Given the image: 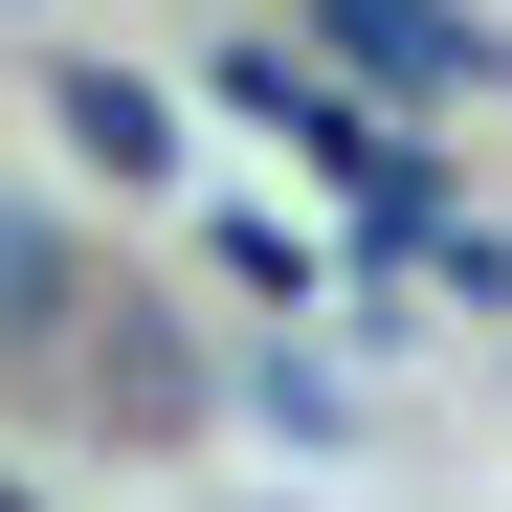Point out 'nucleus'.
I'll use <instances>...</instances> for the list:
<instances>
[{
    "label": "nucleus",
    "mask_w": 512,
    "mask_h": 512,
    "mask_svg": "<svg viewBox=\"0 0 512 512\" xmlns=\"http://www.w3.org/2000/svg\"><path fill=\"white\" fill-rule=\"evenodd\" d=\"M67 401H90L112 446H179V423L223 401V357H201V334L156 312V290H90V334H67Z\"/></svg>",
    "instance_id": "nucleus-1"
},
{
    "label": "nucleus",
    "mask_w": 512,
    "mask_h": 512,
    "mask_svg": "<svg viewBox=\"0 0 512 512\" xmlns=\"http://www.w3.org/2000/svg\"><path fill=\"white\" fill-rule=\"evenodd\" d=\"M312 23L357 45V67H379L401 112H468V90H512V45L468 23V0H312Z\"/></svg>",
    "instance_id": "nucleus-2"
},
{
    "label": "nucleus",
    "mask_w": 512,
    "mask_h": 512,
    "mask_svg": "<svg viewBox=\"0 0 512 512\" xmlns=\"http://www.w3.org/2000/svg\"><path fill=\"white\" fill-rule=\"evenodd\" d=\"M45 134L90 156V179H134V201L179 179V90H156V67H112V45H67V67H45Z\"/></svg>",
    "instance_id": "nucleus-3"
},
{
    "label": "nucleus",
    "mask_w": 512,
    "mask_h": 512,
    "mask_svg": "<svg viewBox=\"0 0 512 512\" xmlns=\"http://www.w3.org/2000/svg\"><path fill=\"white\" fill-rule=\"evenodd\" d=\"M67 334H90V245H67L45 201H0V357L67 379Z\"/></svg>",
    "instance_id": "nucleus-4"
},
{
    "label": "nucleus",
    "mask_w": 512,
    "mask_h": 512,
    "mask_svg": "<svg viewBox=\"0 0 512 512\" xmlns=\"http://www.w3.org/2000/svg\"><path fill=\"white\" fill-rule=\"evenodd\" d=\"M245 401H268L290 446H357V379H334V357H245Z\"/></svg>",
    "instance_id": "nucleus-5"
},
{
    "label": "nucleus",
    "mask_w": 512,
    "mask_h": 512,
    "mask_svg": "<svg viewBox=\"0 0 512 512\" xmlns=\"http://www.w3.org/2000/svg\"><path fill=\"white\" fill-rule=\"evenodd\" d=\"M423 268H446L468 312H512V223H423Z\"/></svg>",
    "instance_id": "nucleus-6"
}]
</instances>
